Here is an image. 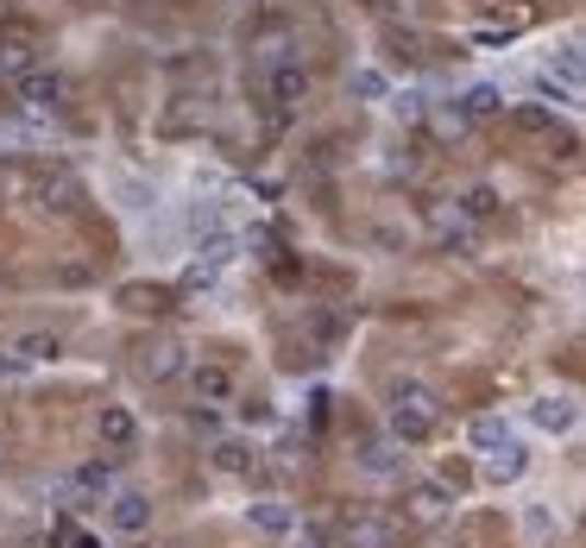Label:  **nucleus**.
Segmentation results:
<instances>
[{"instance_id":"1","label":"nucleus","mask_w":586,"mask_h":548,"mask_svg":"<svg viewBox=\"0 0 586 548\" xmlns=\"http://www.w3.org/2000/svg\"><path fill=\"white\" fill-rule=\"evenodd\" d=\"M435 429H441V398H435L429 385H416L404 378L398 391H391V442H429Z\"/></svg>"},{"instance_id":"2","label":"nucleus","mask_w":586,"mask_h":548,"mask_svg":"<svg viewBox=\"0 0 586 548\" xmlns=\"http://www.w3.org/2000/svg\"><path fill=\"white\" fill-rule=\"evenodd\" d=\"M64 95H70V82H64L57 70H26V76H20V101H26V107H38V114L64 107Z\"/></svg>"},{"instance_id":"3","label":"nucleus","mask_w":586,"mask_h":548,"mask_svg":"<svg viewBox=\"0 0 586 548\" xmlns=\"http://www.w3.org/2000/svg\"><path fill=\"white\" fill-rule=\"evenodd\" d=\"M265 89H272V101H278L284 114H290V107H303V101H309V70H303V64H290V57H284V64H272V76H265Z\"/></svg>"},{"instance_id":"4","label":"nucleus","mask_w":586,"mask_h":548,"mask_svg":"<svg viewBox=\"0 0 586 548\" xmlns=\"http://www.w3.org/2000/svg\"><path fill=\"white\" fill-rule=\"evenodd\" d=\"M107 524L120 529V536H146V529H152V499H146V492H114Z\"/></svg>"},{"instance_id":"5","label":"nucleus","mask_w":586,"mask_h":548,"mask_svg":"<svg viewBox=\"0 0 586 548\" xmlns=\"http://www.w3.org/2000/svg\"><path fill=\"white\" fill-rule=\"evenodd\" d=\"M404 504H410V517H416V524H441V517L455 511V492L423 479V486H410V492H404Z\"/></svg>"},{"instance_id":"6","label":"nucleus","mask_w":586,"mask_h":548,"mask_svg":"<svg viewBox=\"0 0 586 548\" xmlns=\"http://www.w3.org/2000/svg\"><path fill=\"white\" fill-rule=\"evenodd\" d=\"M189 385H196V398H203V403H233V373L221 366V359L189 366Z\"/></svg>"},{"instance_id":"7","label":"nucleus","mask_w":586,"mask_h":548,"mask_svg":"<svg viewBox=\"0 0 586 548\" xmlns=\"http://www.w3.org/2000/svg\"><path fill=\"white\" fill-rule=\"evenodd\" d=\"M233 259H240V233H233V227L203 233V247H196V265H203V272H221V265H233Z\"/></svg>"},{"instance_id":"8","label":"nucleus","mask_w":586,"mask_h":548,"mask_svg":"<svg viewBox=\"0 0 586 548\" xmlns=\"http://www.w3.org/2000/svg\"><path fill=\"white\" fill-rule=\"evenodd\" d=\"M38 70V45L26 32H0V76H26Z\"/></svg>"},{"instance_id":"9","label":"nucleus","mask_w":586,"mask_h":548,"mask_svg":"<svg viewBox=\"0 0 586 548\" xmlns=\"http://www.w3.org/2000/svg\"><path fill=\"white\" fill-rule=\"evenodd\" d=\"M77 196H82V183L70 171H57V176H45V183H38V208H45V215H70V208H77Z\"/></svg>"},{"instance_id":"10","label":"nucleus","mask_w":586,"mask_h":548,"mask_svg":"<svg viewBox=\"0 0 586 548\" xmlns=\"http://www.w3.org/2000/svg\"><path fill=\"white\" fill-rule=\"evenodd\" d=\"M70 492H77V499H102V492H114V460H82L77 473H70Z\"/></svg>"},{"instance_id":"11","label":"nucleus","mask_w":586,"mask_h":548,"mask_svg":"<svg viewBox=\"0 0 586 548\" xmlns=\"http://www.w3.org/2000/svg\"><path fill=\"white\" fill-rule=\"evenodd\" d=\"M435 221V240H441V252H473V227H467V215H448V208H435L429 215Z\"/></svg>"},{"instance_id":"12","label":"nucleus","mask_w":586,"mask_h":548,"mask_svg":"<svg viewBox=\"0 0 586 548\" xmlns=\"http://www.w3.org/2000/svg\"><path fill=\"white\" fill-rule=\"evenodd\" d=\"M95 429H102L107 448H133V435H139V423H133V410H120V403H102V416H95Z\"/></svg>"},{"instance_id":"13","label":"nucleus","mask_w":586,"mask_h":548,"mask_svg":"<svg viewBox=\"0 0 586 548\" xmlns=\"http://www.w3.org/2000/svg\"><path fill=\"white\" fill-rule=\"evenodd\" d=\"M530 416H536V429H549V435H567V429H574V398H536Z\"/></svg>"},{"instance_id":"14","label":"nucleus","mask_w":586,"mask_h":548,"mask_svg":"<svg viewBox=\"0 0 586 548\" xmlns=\"http://www.w3.org/2000/svg\"><path fill=\"white\" fill-rule=\"evenodd\" d=\"M359 467H366V473H379V479H391L398 467H404V442H366V448H359Z\"/></svg>"},{"instance_id":"15","label":"nucleus","mask_w":586,"mask_h":548,"mask_svg":"<svg viewBox=\"0 0 586 548\" xmlns=\"http://www.w3.org/2000/svg\"><path fill=\"white\" fill-rule=\"evenodd\" d=\"M467 442H473L480 454H498L510 442V423L505 416H473V423H467Z\"/></svg>"},{"instance_id":"16","label":"nucleus","mask_w":586,"mask_h":548,"mask_svg":"<svg viewBox=\"0 0 586 548\" xmlns=\"http://www.w3.org/2000/svg\"><path fill=\"white\" fill-rule=\"evenodd\" d=\"M524 467H530V460H524V448H517V442H505V448L485 460V479H492V486H510V479H524Z\"/></svg>"},{"instance_id":"17","label":"nucleus","mask_w":586,"mask_h":548,"mask_svg":"<svg viewBox=\"0 0 586 548\" xmlns=\"http://www.w3.org/2000/svg\"><path fill=\"white\" fill-rule=\"evenodd\" d=\"M120 302H127L133 316H158V309H171V290H158V284H127Z\"/></svg>"},{"instance_id":"18","label":"nucleus","mask_w":586,"mask_h":548,"mask_svg":"<svg viewBox=\"0 0 586 548\" xmlns=\"http://www.w3.org/2000/svg\"><path fill=\"white\" fill-rule=\"evenodd\" d=\"M290 504H278V499H258L253 504V529H265V536H290Z\"/></svg>"},{"instance_id":"19","label":"nucleus","mask_w":586,"mask_h":548,"mask_svg":"<svg viewBox=\"0 0 586 548\" xmlns=\"http://www.w3.org/2000/svg\"><path fill=\"white\" fill-rule=\"evenodd\" d=\"M460 114H467V121H485V114H505V95H498L492 82H473V89H467V101H460Z\"/></svg>"},{"instance_id":"20","label":"nucleus","mask_w":586,"mask_h":548,"mask_svg":"<svg viewBox=\"0 0 586 548\" xmlns=\"http://www.w3.org/2000/svg\"><path fill=\"white\" fill-rule=\"evenodd\" d=\"M460 215H467V221H492V215H498V190H492V183L460 190Z\"/></svg>"},{"instance_id":"21","label":"nucleus","mask_w":586,"mask_h":548,"mask_svg":"<svg viewBox=\"0 0 586 548\" xmlns=\"http://www.w3.org/2000/svg\"><path fill=\"white\" fill-rule=\"evenodd\" d=\"M139 373H146V378L183 373V347H171V341H164V347H146V353H139Z\"/></svg>"},{"instance_id":"22","label":"nucleus","mask_w":586,"mask_h":548,"mask_svg":"<svg viewBox=\"0 0 586 548\" xmlns=\"http://www.w3.org/2000/svg\"><path fill=\"white\" fill-rule=\"evenodd\" d=\"M347 548H391V524H379V517H354V524H347Z\"/></svg>"},{"instance_id":"23","label":"nucleus","mask_w":586,"mask_h":548,"mask_svg":"<svg viewBox=\"0 0 586 548\" xmlns=\"http://www.w3.org/2000/svg\"><path fill=\"white\" fill-rule=\"evenodd\" d=\"M13 353H20L26 366H45V359H57V353H64V341H57V334H20V341H13Z\"/></svg>"},{"instance_id":"24","label":"nucleus","mask_w":586,"mask_h":548,"mask_svg":"<svg viewBox=\"0 0 586 548\" xmlns=\"http://www.w3.org/2000/svg\"><path fill=\"white\" fill-rule=\"evenodd\" d=\"M347 95H354V101H384L391 89H384V76H379V70H354V82H347Z\"/></svg>"},{"instance_id":"25","label":"nucleus","mask_w":586,"mask_h":548,"mask_svg":"<svg viewBox=\"0 0 586 548\" xmlns=\"http://www.w3.org/2000/svg\"><path fill=\"white\" fill-rule=\"evenodd\" d=\"M510 126H517V133H549V126H555V114H549V107H517V114H510Z\"/></svg>"},{"instance_id":"26","label":"nucleus","mask_w":586,"mask_h":548,"mask_svg":"<svg viewBox=\"0 0 586 548\" xmlns=\"http://www.w3.org/2000/svg\"><path fill=\"white\" fill-rule=\"evenodd\" d=\"M215 460H221L228 473H246V467H253V454L240 448V442H221V448H215Z\"/></svg>"},{"instance_id":"27","label":"nucleus","mask_w":586,"mask_h":548,"mask_svg":"<svg viewBox=\"0 0 586 548\" xmlns=\"http://www.w3.org/2000/svg\"><path fill=\"white\" fill-rule=\"evenodd\" d=\"M26 373V359H20V353H0V378H20Z\"/></svg>"},{"instance_id":"28","label":"nucleus","mask_w":586,"mask_h":548,"mask_svg":"<svg viewBox=\"0 0 586 548\" xmlns=\"http://www.w3.org/2000/svg\"><path fill=\"white\" fill-rule=\"evenodd\" d=\"M70 548H102V543H95V536H70Z\"/></svg>"}]
</instances>
